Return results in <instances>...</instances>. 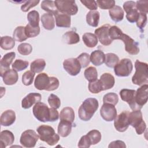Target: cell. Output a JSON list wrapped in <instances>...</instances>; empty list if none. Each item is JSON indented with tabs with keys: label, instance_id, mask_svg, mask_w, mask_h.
Wrapping results in <instances>:
<instances>
[{
	"label": "cell",
	"instance_id": "bcb514c9",
	"mask_svg": "<svg viewBox=\"0 0 148 148\" xmlns=\"http://www.w3.org/2000/svg\"><path fill=\"white\" fill-rule=\"evenodd\" d=\"M17 50L20 54L27 56L31 53L32 51V47L29 43H23L18 46Z\"/></svg>",
	"mask_w": 148,
	"mask_h": 148
},
{
	"label": "cell",
	"instance_id": "5b68a950",
	"mask_svg": "<svg viewBox=\"0 0 148 148\" xmlns=\"http://www.w3.org/2000/svg\"><path fill=\"white\" fill-rule=\"evenodd\" d=\"M32 112L35 117L39 121H50V108L45 103L38 102L35 103L33 107Z\"/></svg>",
	"mask_w": 148,
	"mask_h": 148
},
{
	"label": "cell",
	"instance_id": "9f6ffc18",
	"mask_svg": "<svg viewBox=\"0 0 148 148\" xmlns=\"http://www.w3.org/2000/svg\"><path fill=\"white\" fill-rule=\"evenodd\" d=\"M91 143L90 141V139L87 135H83L81 137L80 139V140L79 141L77 146L79 147H86L88 148L91 146Z\"/></svg>",
	"mask_w": 148,
	"mask_h": 148
},
{
	"label": "cell",
	"instance_id": "9c48e42d",
	"mask_svg": "<svg viewBox=\"0 0 148 148\" xmlns=\"http://www.w3.org/2000/svg\"><path fill=\"white\" fill-rule=\"evenodd\" d=\"M119 39L121 40L124 43L125 50L128 54L131 55H136L139 53V48L138 47V43L130 36L122 33Z\"/></svg>",
	"mask_w": 148,
	"mask_h": 148
},
{
	"label": "cell",
	"instance_id": "680465c9",
	"mask_svg": "<svg viewBox=\"0 0 148 148\" xmlns=\"http://www.w3.org/2000/svg\"><path fill=\"white\" fill-rule=\"evenodd\" d=\"M136 3L135 2L132 1H126L123 4V9L125 10V12H127L131 9H132L134 8H135Z\"/></svg>",
	"mask_w": 148,
	"mask_h": 148
},
{
	"label": "cell",
	"instance_id": "d6a6232c",
	"mask_svg": "<svg viewBox=\"0 0 148 148\" xmlns=\"http://www.w3.org/2000/svg\"><path fill=\"white\" fill-rule=\"evenodd\" d=\"M46 66V62L42 58H38L34 60L31 63L30 69L32 72L35 73H40L42 72Z\"/></svg>",
	"mask_w": 148,
	"mask_h": 148
},
{
	"label": "cell",
	"instance_id": "3957f363",
	"mask_svg": "<svg viewBox=\"0 0 148 148\" xmlns=\"http://www.w3.org/2000/svg\"><path fill=\"white\" fill-rule=\"evenodd\" d=\"M135 73L132 77V82L136 85L142 86L148 82L147 64L136 60L135 62Z\"/></svg>",
	"mask_w": 148,
	"mask_h": 148
},
{
	"label": "cell",
	"instance_id": "c3c4849f",
	"mask_svg": "<svg viewBox=\"0 0 148 148\" xmlns=\"http://www.w3.org/2000/svg\"><path fill=\"white\" fill-rule=\"evenodd\" d=\"M122 33H123L122 31L116 25L110 27L109 29V35L112 40L119 39V38Z\"/></svg>",
	"mask_w": 148,
	"mask_h": 148
},
{
	"label": "cell",
	"instance_id": "8fae6325",
	"mask_svg": "<svg viewBox=\"0 0 148 148\" xmlns=\"http://www.w3.org/2000/svg\"><path fill=\"white\" fill-rule=\"evenodd\" d=\"M148 98V85L147 84L142 85L135 91L134 99L135 102L140 110L143 105H145Z\"/></svg>",
	"mask_w": 148,
	"mask_h": 148
},
{
	"label": "cell",
	"instance_id": "4316f807",
	"mask_svg": "<svg viewBox=\"0 0 148 148\" xmlns=\"http://www.w3.org/2000/svg\"><path fill=\"white\" fill-rule=\"evenodd\" d=\"M109 13L111 19L116 23L121 21L124 18V11L120 6L117 5H115L109 9Z\"/></svg>",
	"mask_w": 148,
	"mask_h": 148
},
{
	"label": "cell",
	"instance_id": "7a4b0ae2",
	"mask_svg": "<svg viewBox=\"0 0 148 148\" xmlns=\"http://www.w3.org/2000/svg\"><path fill=\"white\" fill-rule=\"evenodd\" d=\"M36 130L40 140L45 142L49 146H54L60 140L59 135L56 134L54 128L51 126L42 125Z\"/></svg>",
	"mask_w": 148,
	"mask_h": 148
},
{
	"label": "cell",
	"instance_id": "f1b7e54d",
	"mask_svg": "<svg viewBox=\"0 0 148 148\" xmlns=\"http://www.w3.org/2000/svg\"><path fill=\"white\" fill-rule=\"evenodd\" d=\"M100 14L99 12L95 10H91L86 14V22L87 23L94 27L98 26Z\"/></svg>",
	"mask_w": 148,
	"mask_h": 148
},
{
	"label": "cell",
	"instance_id": "52a82bcc",
	"mask_svg": "<svg viewBox=\"0 0 148 148\" xmlns=\"http://www.w3.org/2000/svg\"><path fill=\"white\" fill-rule=\"evenodd\" d=\"M133 69L131 61L128 58H123L114 67V72L116 76L119 77L128 76Z\"/></svg>",
	"mask_w": 148,
	"mask_h": 148
},
{
	"label": "cell",
	"instance_id": "db71d44e",
	"mask_svg": "<svg viewBox=\"0 0 148 148\" xmlns=\"http://www.w3.org/2000/svg\"><path fill=\"white\" fill-rule=\"evenodd\" d=\"M136 25L140 29H143L147 23V15L145 13H139V17L136 21Z\"/></svg>",
	"mask_w": 148,
	"mask_h": 148
},
{
	"label": "cell",
	"instance_id": "1f68e13d",
	"mask_svg": "<svg viewBox=\"0 0 148 148\" xmlns=\"http://www.w3.org/2000/svg\"><path fill=\"white\" fill-rule=\"evenodd\" d=\"M60 120H64L73 123L75 120V112L71 107L64 108L60 114Z\"/></svg>",
	"mask_w": 148,
	"mask_h": 148
},
{
	"label": "cell",
	"instance_id": "f35d334b",
	"mask_svg": "<svg viewBox=\"0 0 148 148\" xmlns=\"http://www.w3.org/2000/svg\"><path fill=\"white\" fill-rule=\"evenodd\" d=\"M88 137L91 145H96L101 140V134L97 130H92L89 131L87 134Z\"/></svg>",
	"mask_w": 148,
	"mask_h": 148
},
{
	"label": "cell",
	"instance_id": "30bf717a",
	"mask_svg": "<svg viewBox=\"0 0 148 148\" xmlns=\"http://www.w3.org/2000/svg\"><path fill=\"white\" fill-rule=\"evenodd\" d=\"M110 27V25L109 24H106L95 30V35L99 39L100 43L104 46H109L113 42L109 35Z\"/></svg>",
	"mask_w": 148,
	"mask_h": 148
},
{
	"label": "cell",
	"instance_id": "d590c367",
	"mask_svg": "<svg viewBox=\"0 0 148 148\" xmlns=\"http://www.w3.org/2000/svg\"><path fill=\"white\" fill-rule=\"evenodd\" d=\"M119 62V57L114 53H109L105 54V63L109 68H114Z\"/></svg>",
	"mask_w": 148,
	"mask_h": 148
},
{
	"label": "cell",
	"instance_id": "f6af8a7d",
	"mask_svg": "<svg viewBox=\"0 0 148 148\" xmlns=\"http://www.w3.org/2000/svg\"><path fill=\"white\" fill-rule=\"evenodd\" d=\"M88 88L89 91L93 94H98L102 91V88L100 81L98 79L95 81L89 82Z\"/></svg>",
	"mask_w": 148,
	"mask_h": 148
},
{
	"label": "cell",
	"instance_id": "ffe728a7",
	"mask_svg": "<svg viewBox=\"0 0 148 148\" xmlns=\"http://www.w3.org/2000/svg\"><path fill=\"white\" fill-rule=\"evenodd\" d=\"M14 140L13 134L8 130H4L0 133V147L5 148L12 145Z\"/></svg>",
	"mask_w": 148,
	"mask_h": 148
},
{
	"label": "cell",
	"instance_id": "7c38bea8",
	"mask_svg": "<svg viewBox=\"0 0 148 148\" xmlns=\"http://www.w3.org/2000/svg\"><path fill=\"white\" fill-rule=\"evenodd\" d=\"M63 68L70 75L74 76L80 73L82 66L77 58H69L64 61Z\"/></svg>",
	"mask_w": 148,
	"mask_h": 148
},
{
	"label": "cell",
	"instance_id": "8992f818",
	"mask_svg": "<svg viewBox=\"0 0 148 148\" xmlns=\"http://www.w3.org/2000/svg\"><path fill=\"white\" fill-rule=\"evenodd\" d=\"M56 7L59 12L69 16L75 15L78 12V8L75 1H55Z\"/></svg>",
	"mask_w": 148,
	"mask_h": 148
},
{
	"label": "cell",
	"instance_id": "e575fe53",
	"mask_svg": "<svg viewBox=\"0 0 148 148\" xmlns=\"http://www.w3.org/2000/svg\"><path fill=\"white\" fill-rule=\"evenodd\" d=\"M1 47L5 50L12 49L14 45V39L9 36H4L1 38Z\"/></svg>",
	"mask_w": 148,
	"mask_h": 148
},
{
	"label": "cell",
	"instance_id": "6da1fadb",
	"mask_svg": "<svg viewBox=\"0 0 148 148\" xmlns=\"http://www.w3.org/2000/svg\"><path fill=\"white\" fill-rule=\"evenodd\" d=\"M99 106V103L94 98H88L86 99L78 110L79 118L84 121H89L93 116Z\"/></svg>",
	"mask_w": 148,
	"mask_h": 148
},
{
	"label": "cell",
	"instance_id": "484cf974",
	"mask_svg": "<svg viewBox=\"0 0 148 148\" xmlns=\"http://www.w3.org/2000/svg\"><path fill=\"white\" fill-rule=\"evenodd\" d=\"M62 40L64 43L68 45H73L77 43L80 41V37L78 34L73 31H67L62 37Z\"/></svg>",
	"mask_w": 148,
	"mask_h": 148
},
{
	"label": "cell",
	"instance_id": "f546056e",
	"mask_svg": "<svg viewBox=\"0 0 148 148\" xmlns=\"http://www.w3.org/2000/svg\"><path fill=\"white\" fill-rule=\"evenodd\" d=\"M82 39L85 45L90 48H92L96 46L98 40L96 35L90 32H86L83 34Z\"/></svg>",
	"mask_w": 148,
	"mask_h": 148
},
{
	"label": "cell",
	"instance_id": "681fc988",
	"mask_svg": "<svg viewBox=\"0 0 148 148\" xmlns=\"http://www.w3.org/2000/svg\"><path fill=\"white\" fill-rule=\"evenodd\" d=\"M47 101L51 108H54L56 109H58L61 105L60 99L56 95L53 94H51L49 95Z\"/></svg>",
	"mask_w": 148,
	"mask_h": 148
},
{
	"label": "cell",
	"instance_id": "6f0895ef",
	"mask_svg": "<svg viewBox=\"0 0 148 148\" xmlns=\"http://www.w3.org/2000/svg\"><path fill=\"white\" fill-rule=\"evenodd\" d=\"M108 147L109 148H125L126 145L123 141L117 140L110 142L108 146Z\"/></svg>",
	"mask_w": 148,
	"mask_h": 148
},
{
	"label": "cell",
	"instance_id": "836d02e7",
	"mask_svg": "<svg viewBox=\"0 0 148 148\" xmlns=\"http://www.w3.org/2000/svg\"><path fill=\"white\" fill-rule=\"evenodd\" d=\"M13 39L17 42H23L27 39L28 37L26 35L25 31V27L18 26L17 27L13 33Z\"/></svg>",
	"mask_w": 148,
	"mask_h": 148
},
{
	"label": "cell",
	"instance_id": "44dd1931",
	"mask_svg": "<svg viewBox=\"0 0 148 148\" xmlns=\"http://www.w3.org/2000/svg\"><path fill=\"white\" fill-rule=\"evenodd\" d=\"M99 80L102 86V91L112 88L115 83L114 76L109 73H103Z\"/></svg>",
	"mask_w": 148,
	"mask_h": 148
},
{
	"label": "cell",
	"instance_id": "f907efd6",
	"mask_svg": "<svg viewBox=\"0 0 148 148\" xmlns=\"http://www.w3.org/2000/svg\"><path fill=\"white\" fill-rule=\"evenodd\" d=\"M76 58L79 61L82 68L87 67L90 62V55L86 53H83L80 54Z\"/></svg>",
	"mask_w": 148,
	"mask_h": 148
},
{
	"label": "cell",
	"instance_id": "4dcf8cb0",
	"mask_svg": "<svg viewBox=\"0 0 148 148\" xmlns=\"http://www.w3.org/2000/svg\"><path fill=\"white\" fill-rule=\"evenodd\" d=\"M40 7L43 10L53 15H55L58 12H59L56 7L55 2L53 1H43L41 3Z\"/></svg>",
	"mask_w": 148,
	"mask_h": 148
},
{
	"label": "cell",
	"instance_id": "cb8c5ba5",
	"mask_svg": "<svg viewBox=\"0 0 148 148\" xmlns=\"http://www.w3.org/2000/svg\"><path fill=\"white\" fill-rule=\"evenodd\" d=\"M3 82L6 85L14 84L18 80V76L16 71L14 69H9L3 74L2 77Z\"/></svg>",
	"mask_w": 148,
	"mask_h": 148
},
{
	"label": "cell",
	"instance_id": "2e32d148",
	"mask_svg": "<svg viewBox=\"0 0 148 148\" xmlns=\"http://www.w3.org/2000/svg\"><path fill=\"white\" fill-rule=\"evenodd\" d=\"M50 84V77H49L46 73L38 74L34 82L35 87L39 90L48 91Z\"/></svg>",
	"mask_w": 148,
	"mask_h": 148
},
{
	"label": "cell",
	"instance_id": "ab89813d",
	"mask_svg": "<svg viewBox=\"0 0 148 148\" xmlns=\"http://www.w3.org/2000/svg\"><path fill=\"white\" fill-rule=\"evenodd\" d=\"M40 31L39 26L32 27L30 24H28L25 27V34L28 38H34L38 36L40 33Z\"/></svg>",
	"mask_w": 148,
	"mask_h": 148
},
{
	"label": "cell",
	"instance_id": "74e56055",
	"mask_svg": "<svg viewBox=\"0 0 148 148\" xmlns=\"http://www.w3.org/2000/svg\"><path fill=\"white\" fill-rule=\"evenodd\" d=\"M28 24L32 27H38L39 22V14L36 10H32L27 14Z\"/></svg>",
	"mask_w": 148,
	"mask_h": 148
},
{
	"label": "cell",
	"instance_id": "83f0119b",
	"mask_svg": "<svg viewBox=\"0 0 148 148\" xmlns=\"http://www.w3.org/2000/svg\"><path fill=\"white\" fill-rule=\"evenodd\" d=\"M41 22L44 28L47 30H52L55 27L53 15L50 13H44L41 16Z\"/></svg>",
	"mask_w": 148,
	"mask_h": 148
},
{
	"label": "cell",
	"instance_id": "60d3db41",
	"mask_svg": "<svg viewBox=\"0 0 148 148\" xmlns=\"http://www.w3.org/2000/svg\"><path fill=\"white\" fill-rule=\"evenodd\" d=\"M119 101V97L117 94L114 92H109L106 94L103 97V102L110 103L116 105Z\"/></svg>",
	"mask_w": 148,
	"mask_h": 148
},
{
	"label": "cell",
	"instance_id": "5bb4252c",
	"mask_svg": "<svg viewBox=\"0 0 148 148\" xmlns=\"http://www.w3.org/2000/svg\"><path fill=\"white\" fill-rule=\"evenodd\" d=\"M129 112L124 111L119 114L114 120V126L116 130L120 132L125 131L129 127L128 117Z\"/></svg>",
	"mask_w": 148,
	"mask_h": 148
},
{
	"label": "cell",
	"instance_id": "7402d4cb",
	"mask_svg": "<svg viewBox=\"0 0 148 148\" xmlns=\"http://www.w3.org/2000/svg\"><path fill=\"white\" fill-rule=\"evenodd\" d=\"M54 17L56 18V24L57 27L64 28H69L71 27V16L58 12L54 15Z\"/></svg>",
	"mask_w": 148,
	"mask_h": 148
},
{
	"label": "cell",
	"instance_id": "277c9868",
	"mask_svg": "<svg viewBox=\"0 0 148 148\" xmlns=\"http://www.w3.org/2000/svg\"><path fill=\"white\" fill-rule=\"evenodd\" d=\"M128 120L129 125L135 128L137 134L141 135L146 130V124L143 119L142 113L140 110H133L129 113Z\"/></svg>",
	"mask_w": 148,
	"mask_h": 148
},
{
	"label": "cell",
	"instance_id": "ba28073f",
	"mask_svg": "<svg viewBox=\"0 0 148 148\" xmlns=\"http://www.w3.org/2000/svg\"><path fill=\"white\" fill-rule=\"evenodd\" d=\"M39 136L32 130H27L24 131L20 136V142L25 147H35Z\"/></svg>",
	"mask_w": 148,
	"mask_h": 148
},
{
	"label": "cell",
	"instance_id": "f5cc1de1",
	"mask_svg": "<svg viewBox=\"0 0 148 148\" xmlns=\"http://www.w3.org/2000/svg\"><path fill=\"white\" fill-rule=\"evenodd\" d=\"M39 3V0H31L27 1L21 6V10L24 12H28L31 8L35 6Z\"/></svg>",
	"mask_w": 148,
	"mask_h": 148
},
{
	"label": "cell",
	"instance_id": "603a6c76",
	"mask_svg": "<svg viewBox=\"0 0 148 148\" xmlns=\"http://www.w3.org/2000/svg\"><path fill=\"white\" fill-rule=\"evenodd\" d=\"M72 123L64 120H60L58 125L57 132L59 135L62 137L68 136L71 132Z\"/></svg>",
	"mask_w": 148,
	"mask_h": 148
},
{
	"label": "cell",
	"instance_id": "d6986e66",
	"mask_svg": "<svg viewBox=\"0 0 148 148\" xmlns=\"http://www.w3.org/2000/svg\"><path fill=\"white\" fill-rule=\"evenodd\" d=\"M16 120V113L10 109L3 112L0 118V123L2 126H10L12 125Z\"/></svg>",
	"mask_w": 148,
	"mask_h": 148
},
{
	"label": "cell",
	"instance_id": "7bdbcfd3",
	"mask_svg": "<svg viewBox=\"0 0 148 148\" xmlns=\"http://www.w3.org/2000/svg\"><path fill=\"white\" fill-rule=\"evenodd\" d=\"M34 76H35V73L32 72L31 71H27L25 72L22 76V79H21L22 83L25 86L31 85L33 82Z\"/></svg>",
	"mask_w": 148,
	"mask_h": 148
},
{
	"label": "cell",
	"instance_id": "b9f144b4",
	"mask_svg": "<svg viewBox=\"0 0 148 148\" xmlns=\"http://www.w3.org/2000/svg\"><path fill=\"white\" fill-rule=\"evenodd\" d=\"M29 65V63L27 61L17 59L12 64V69L16 71L17 72H20L23 70L25 69Z\"/></svg>",
	"mask_w": 148,
	"mask_h": 148
},
{
	"label": "cell",
	"instance_id": "816d5d0a",
	"mask_svg": "<svg viewBox=\"0 0 148 148\" xmlns=\"http://www.w3.org/2000/svg\"><path fill=\"white\" fill-rule=\"evenodd\" d=\"M136 9L139 13L147 14L148 12V1H137L136 2Z\"/></svg>",
	"mask_w": 148,
	"mask_h": 148
},
{
	"label": "cell",
	"instance_id": "8d00e7d4",
	"mask_svg": "<svg viewBox=\"0 0 148 148\" xmlns=\"http://www.w3.org/2000/svg\"><path fill=\"white\" fill-rule=\"evenodd\" d=\"M84 75L87 80L89 82L95 81L98 77L97 69L94 66H90L86 68L84 72Z\"/></svg>",
	"mask_w": 148,
	"mask_h": 148
},
{
	"label": "cell",
	"instance_id": "11a10c76",
	"mask_svg": "<svg viewBox=\"0 0 148 148\" xmlns=\"http://www.w3.org/2000/svg\"><path fill=\"white\" fill-rule=\"evenodd\" d=\"M80 2L84 5L87 8H88V9L91 10H95L97 9L98 8V5L97 4V2L95 1L94 0H81Z\"/></svg>",
	"mask_w": 148,
	"mask_h": 148
},
{
	"label": "cell",
	"instance_id": "ee69618b",
	"mask_svg": "<svg viewBox=\"0 0 148 148\" xmlns=\"http://www.w3.org/2000/svg\"><path fill=\"white\" fill-rule=\"evenodd\" d=\"M126 18L130 23H133L136 22L139 15V13L136 9V7L130 9L126 12Z\"/></svg>",
	"mask_w": 148,
	"mask_h": 148
},
{
	"label": "cell",
	"instance_id": "7dc6e473",
	"mask_svg": "<svg viewBox=\"0 0 148 148\" xmlns=\"http://www.w3.org/2000/svg\"><path fill=\"white\" fill-rule=\"evenodd\" d=\"M97 5L102 9H110L115 6L114 0H97Z\"/></svg>",
	"mask_w": 148,
	"mask_h": 148
},
{
	"label": "cell",
	"instance_id": "9a60e30c",
	"mask_svg": "<svg viewBox=\"0 0 148 148\" xmlns=\"http://www.w3.org/2000/svg\"><path fill=\"white\" fill-rule=\"evenodd\" d=\"M135 90H130V89H122L120 91V95L121 99L129 105L131 109L132 110H140L138 106L136 105L135 102Z\"/></svg>",
	"mask_w": 148,
	"mask_h": 148
},
{
	"label": "cell",
	"instance_id": "ac0fdd59",
	"mask_svg": "<svg viewBox=\"0 0 148 148\" xmlns=\"http://www.w3.org/2000/svg\"><path fill=\"white\" fill-rule=\"evenodd\" d=\"M42 96L39 93L31 92L26 95L21 101V107L25 109L30 108L34 104L40 102Z\"/></svg>",
	"mask_w": 148,
	"mask_h": 148
},
{
	"label": "cell",
	"instance_id": "e0dca14e",
	"mask_svg": "<svg viewBox=\"0 0 148 148\" xmlns=\"http://www.w3.org/2000/svg\"><path fill=\"white\" fill-rule=\"evenodd\" d=\"M16 57L14 52H10L3 56L0 61V76H3L5 72L10 69V65Z\"/></svg>",
	"mask_w": 148,
	"mask_h": 148
},
{
	"label": "cell",
	"instance_id": "4fadbf2b",
	"mask_svg": "<svg viewBox=\"0 0 148 148\" xmlns=\"http://www.w3.org/2000/svg\"><path fill=\"white\" fill-rule=\"evenodd\" d=\"M102 118L106 121H112L117 116V110L114 105L110 103H103L100 109Z\"/></svg>",
	"mask_w": 148,
	"mask_h": 148
},
{
	"label": "cell",
	"instance_id": "d4e9b609",
	"mask_svg": "<svg viewBox=\"0 0 148 148\" xmlns=\"http://www.w3.org/2000/svg\"><path fill=\"white\" fill-rule=\"evenodd\" d=\"M90 61L95 66H99L105 62V54L100 50L93 51L90 56Z\"/></svg>",
	"mask_w": 148,
	"mask_h": 148
}]
</instances>
